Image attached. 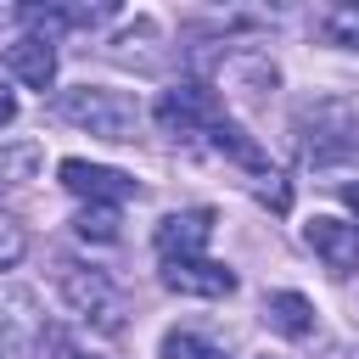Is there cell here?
<instances>
[{"label": "cell", "instance_id": "obj_1", "mask_svg": "<svg viewBox=\"0 0 359 359\" xmlns=\"http://www.w3.org/2000/svg\"><path fill=\"white\" fill-rule=\"evenodd\" d=\"M56 118L73 129H90L95 140H135L140 135V101L129 90H107V84H73L56 95Z\"/></svg>", "mask_w": 359, "mask_h": 359}, {"label": "cell", "instance_id": "obj_2", "mask_svg": "<svg viewBox=\"0 0 359 359\" xmlns=\"http://www.w3.org/2000/svg\"><path fill=\"white\" fill-rule=\"evenodd\" d=\"M56 286H62V303H67L90 331H107V337L123 331L129 303H123V286H118L107 269H95V264H62Z\"/></svg>", "mask_w": 359, "mask_h": 359}, {"label": "cell", "instance_id": "obj_3", "mask_svg": "<svg viewBox=\"0 0 359 359\" xmlns=\"http://www.w3.org/2000/svg\"><path fill=\"white\" fill-rule=\"evenodd\" d=\"M297 146L309 163L348 157L359 146V101L353 95H320L297 112Z\"/></svg>", "mask_w": 359, "mask_h": 359}, {"label": "cell", "instance_id": "obj_4", "mask_svg": "<svg viewBox=\"0 0 359 359\" xmlns=\"http://www.w3.org/2000/svg\"><path fill=\"white\" fill-rule=\"evenodd\" d=\"M151 118H157V129H163V135L191 140V135H208V129H213L224 112H219V95H213L208 84L185 79V84H174V90H163V95H157Z\"/></svg>", "mask_w": 359, "mask_h": 359}, {"label": "cell", "instance_id": "obj_5", "mask_svg": "<svg viewBox=\"0 0 359 359\" xmlns=\"http://www.w3.org/2000/svg\"><path fill=\"white\" fill-rule=\"evenodd\" d=\"M62 185L84 202H101V208H118L129 196H140V180L123 174V168H107V163H84V157H62Z\"/></svg>", "mask_w": 359, "mask_h": 359}, {"label": "cell", "instance_id": "obj_6", "mask_svg": "<svg viewBox=\"0 0 359 359\" xmlns=\"http://www.w3.org/2000/svg\"><path fill=\"white\" fill-rule=\"evenodd\" d=\"M157 280L168 292H180V297H230L236 292V269L219 264V258H208V252H196V258H163Z\"/></svg>", "mask_w": 359, "mask_h": 359}, {"label": "cell", "instance_id": "obj_7", "mask_svg": "<svg viewBox=\"0 0 359 359\" xmlns=\"http://www.w3.org/2000/svg\"><path fill=\"white\" fill-rule=\"evenodd\" d=\"M303 241H309V252H314L331 275H353V269H359V224H348V219H337V213H314V219L303 224Z\"/></svg>", "mask_w": 359, "mask_h": 359}, {"label": "cell", "instance_id": "obj_8", "mask_svg": "<svg viewBox=\"0 0 359 359\" xmlns=\"http://www.w3.org/2000/svg\"><path fill=\"white\" fill-rule=\"evenodd\" d=\"M45 337L34 292H0V359H34Z\"/></svg>", "mask_w": 359, "mask_h": 359}, {"label": "cell", "instance_id": "obj_9", "mask_svg": "<svg viewBox=\"0 0 359 359\" xmlns=\"http://www.w3.org/2000/svg\"><path fill=\"white\" fill-rule=\"evenodd\" d=\"M213 236V208H185V213H168L157 224V258H196Z\"/></svg>", "mask_w": 359, "mask_h": 359}, {"label": "cell", "instance_id": "obj_10", "mask_svg": "<svg viewBox=\"0 0 359 359\" xmlns=\"http://www.w3.org/2000/svg\"><path fill=\"white\" fill-rule=\"evenodd\" d=\"M6 73H11L17 84H28V90H50V84H56V45L39 39V34L11 39V45H6Z\"/></svg>", "mask_w": 359, "mask_h": 359}, {"label": "cell", "instance_id": "obj_11", "mask_svg": "<svg viewBox=\"0 0 359 359\" xmlns=\"http://www.w3.org/2000/svg\"><path fill=\"white\" fill-rule=\"evenodd\" d=\"M264 325L280 331L286 342H303V337L314 331V303H309L303 292H269V297H264Z\"/></svg>", "mask_w": 359, "mask_h": 359}, {"label": "cell", "instance_id": "obj_12", "mask_svg": "<svg viewBox=\"0 0 359 359\" xmlns=\"http://www.w3.org/2000/svg\"><path fill=\"white\" fill-rule=\"evenodd\" d=\"M208 140H213V151L219 157H230V163H241V168H252V180L258 174H269V157H264V146L241 129V123H230V118H219L213 129H208Z\"/></svg>", "mask_w": 359, "mask_h": 359}, {"label": "cell", "instance_id": "obj_13", "mask_svg": "<svg viewBox=\"0 0 359 359\" xmlns=\"http://www.w3.org/2000/svg\"><path fill=\"white\" fill-rule=\"evenodd\" d=\"M224 79H230V90H236V95H269L280 73H275V62H269V56H236V62L224 67Z\"/></svg>", "mask_w": 359, "mask_h": 359}, {"label": "cell", "instance_id": "obj_14", "mask_svg": "<svg viewBox=\"0 0 359 359\" xmlns=\"http://www.w3.org/2000/svg\"><path fill=\"white\" fill-rule=\"evenodd\" d=\"M73 230H79L84 241H118V208H101V202H90V208L73 219Z\"/></svg>", "mask_w": 359, "mask_h": 359}, {"label": "cell", "instance_id": "obj_15", "mask_svg": "<svg viewBox=\"0 0 359 359\" xmlns=\"http://www.w3.org/2000/svg\"><path fill=\"white\" fill-rule=\"evenodd\" d=\"M163 359H224V348H213L196 331H168L163 337Z\"/></svg>", "mask_w": 359, "mask_h": 359}, {"label": "cell", "instance_id": "obj_16", "mask_svg": "<svg viewBox=\"0 0 359 359\" xmlns=\"http://www.w3.org/2000/svg\"><path fill=\"white\" fill-rule=\"evenodd\" d=\"M325 39L331 45H342V50H359V6H337V11H325Z\"/></svg>", "mask_w": 359, "mask_h": 359}, {"label": "cell", "instance_id": "obj_17", "mask_svg": "<svg viewBox=\"0 0 359 359\" xmlns=\"http://www.w3.org/2000/svg\"><path fill=\"white\" fill-rule=\"evenodd\" d=\"M22 252H28L22 224H17L11 213H0V269H17V264H22Z\"/></svg>", "mask_w": 359, "mask_h": 359}, {"label": "cell", "instance_id": "obj_18", "mask_svg": "<svg viewBox=\"0 0 359 359\" xmlns=\"http://www.w3.org/2000/svg\"><path fill=\"white\" fill-rule=\"evenodd\" d=\"M34 163H39V146H17L11 157H0V185H22Z\"/></svg>", "mask_w": 359, "mask_h": 359}, {"label": "cell", "instance_id": "obj_19", "mask_svg": "<svg viewBox=\"0 0 359 359\" xmlns=\"http://www.w3.org/2000/svg\"><path fill=\"white\" fill-rule=\"evenodd\" d=\"M258 196H264V202H269V208H286V202H292V196H286V185H280V174H275V168H269V174H258Z\"/></svg>", "mask_w": 359, "mask_h": 359}, {"label": "cell", "instance_id": "obj_20", "mask_svg": "<svg viewBox=\"0 0 359 359\" xmlns=\"http://www.w3.org/2000/svg\"><path fill=\"white\" fill-rule=\"evenodd\" d=\"M11 118H17V95H11V90H6V84H0V129H6V123H11Z\"/></svg>", "mask_w": 359, "mask_h": 359}, {"label": "cell", "instance_id": "obj_21", "mask_svg": "<svg viewBox=\"0 0 359 359\" xmlns=\"http://www.w3.org/2000/svg\"><path fill=\"white\" fill-rule=\"evenodd\" d=\"M342 202H348V208H353V219H359V180H353V185H342Z\"/></svg>", "mask_w": 359, "mask_h": 359}, {"label": "cell", "instance_id": "obj_22", "mask_svg": "<svg viewBox=\"0 0 359 359\" xmlns=\"http://www.w3.org/2000/svg\"><path fill=\"white\" fill-rule=\"evenodd\" d=\"M331 359H359V348H342V353H331Z\"/></svg>", "mask_w": 359, "mask_h": 359}, {"label": "cell", "instance_id": "obj_23", "mask_svg": "<svg viewBox=\"0 0 359 359\" xmlns=\"http://www.w3.org/2000/svg\"><path fill=\"white\" fill-rule=\"evenodd\" d=\"M62 359H90V353H73V348H67V353H62Z\"/></svg>", "mask_w": 359, "mask_h": 359}]
</instances>
